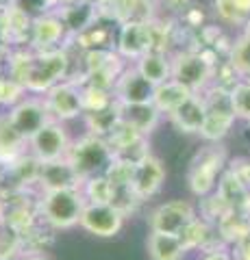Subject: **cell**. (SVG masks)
Segmentation results:
<instances>
[{"label": "cell", "instance_id": "ba28073f", "mask_svg": "<svg viewBox=\"0 0 250 260\" xmlns=\"http://www.w3.org/2000/svg\"><path fill=\"white\" fill-rule=\"evenodd\" d=\"M198 217L196 206L187 200H170L163 202L150 210L148 215V228L150 232H161V234H179L187 228L193 219Z\"/></svg>", "mask_w": 250, "mask_h": 260}, {"label": "cell", "instance_id": "bcb514c9", "mask_svg": "<svg viewBox=\"0 0 250 260\" xmlns=\"http://www.w3.org/2000/svg\"><path fill=\"white\" fill-rule=\"evenodd\" d=\"M241 32H244V35H248V37H250V20L244 24V28H241Z\"/></svg>", "mask_w": 250, "mask_h": 260}, {"label": "cell", "instance_id": "30bf717a", "mask_svg": "<svg viewBox=\"0 0 250 260\" xmlns=\"http://www.w3.org/2000/svg\"><path fill=\"white\" fill-rule=\"evenodd\" d=\"M70 145H72V139L68 135L66 124L52 119L29 141V152L39 162H52V160L66 158L70 152Z\"/></svg>", "mask_w": 250, "mask_h": 260}, {"label": "cell", "instance_id": "e0dca14e", "mask_svg": "<svg viewBox=\"0 0 250 260\" xmlns=\"http://www.w3.org/2000/svg\"><path fill=\"white\" fill-rule=\"evenodd\" d=\"M165 182V167L157 156H146L142 162H137L133 169V191L142 202H146L161 191Z\"/></svg>", "mask_w": 250, "mask_h": 260}, {"label": "cell", "instance_id": "f546056e", "mask_svg": "<svg viewBox=\"0 0 250 260\" xmlns=\"http://www.w3.org/2000/svg\"><path fill=\"white\" fill-rule=\"evenodd\" d=\"M215 193L220 195L224 204H227L233 210V208H241V206L246 204V200H248V195H250V189H246L244 182H241L239 178L227 167V172L222 174L220 182H217Z\"/></svg>", "mask_w": 250, "mask_h": 260}, {"label": "cell", "instance_id": "5b68a950", "mask_svg": "<svg viewBox=\"0 0 250 260\" xmlns=\"http://www.w3.org/2000/svg\"><path fill=\"white\" fill-rule=\"evenodd\" d=\"M66 160L76 172L80 182H85L94 176H100L107 172V167L114 160V150H111L109 141L87 133L72 141Z\"/></svg>", "mask_w": 250, "mask_h": 260}, {"label": "cell", "instance_id": "603a6c76", "mask_svg": "<svg viewBox=\"0 0 250 260\" xmlns=\"http://www.w3.org/2000/svg\"><path fill=\"white\" fill-rule=\"evenodd\" d=\"M133 65H135V70L155 87L172 78V54H168V52L150 50Z\"/></svg>", "mask_w": 250, "mask_h": 260}, {"label": "cell", "instance_id": "7dc6e473", "mask_svg": "<svg viewBox=\"0 0 250 260\" xmlns=\"http://www.w3.org/2000/svg\"><path fill=\"white\" fill-rule=\"evenodd\" d=\"M0 44H3V11H0Z\"/></svg>", "mask_w": 250, "mask_h": 260}, {"label": "cell", "instance_id": "7402d4cb", "mask_svg": "<svg viewBox=\"0 0 250 260\" xmlns=\"http://www.w3.org/2000/svg\"><path fill=\"white\" fill-rule=\"evenodd\" d=\"M29 152V141L13 128L7 113H0V165L9 167Z\"/></svg>", "mask_w": 250, "mask_h": 260}, {"label": "cell", "instance_id": "8fae6325", "mask_svg": "<svg viewBox=\"0 0 250 260\" xmlns=\"http://www.w3.org/2000/svg\"><path fill=\"white\" fill-rule=\"evenodd\" d=\"M7 115H9V121L13 124V128L26 141L33 139L48 121H52L42 95H26L22 102H18L13 109L7 111Z\"/></svg>", "mask_w": 250, "mask_h": 260}, {"label": "cell", "instance_id": "b9f144b4", "mask_svg": "<svg viewBox=\"0 0 250 260\" xmlns=\"http://www.w3.org/2000/svg\"><path fill=\"white\" fill-rule=\"evenodd\" d=\"M9 52H11V48H7L0 44V70L7 68V59H9Z\"/></svg>", "mask_w": 250, "mask_h": 260}, {"label": "cell", "instance_id": "5bb4252c", "mask_svg": "<svg viewBox=\"0 0 250 260\" xmlns=\"http://www.w3.org/2000/svg\"><path fill=\"white\" fill-rule=\"evenodd\" d=\"M54 13L61 18L68 35L72 37L83 35L102 18V11L96 0H72V3L59 7Z\"/></svg>", "mask_w": 250, "mask_h": 260}, {"label": "cell", "instance_id": "1f68e13d", "mask_svg": "<svg viewBox=\"0 0 250 260\" xmlns=\"http://www.w3.org/2000/svg\"><path fill=\"white\" fill-rule=\"evenodd\" d=\"M231 104L235 117L241 121H250V78H239L235 85L229 89Z\"/></svg>", "mask_w": 250, "mask_h": 260}, {"label": "cell", "instance_id": "9c48e42d", "mask_svg": "<svg viewBox=\"0 0 250 260\" xmlns=\"http://www.w3.org/2000/svg\"><path fill=\"white\" fill-rule=\"evenodd\" d=\"M155 50V30L150 22H128L118 26L116 32V52L124 61H140L144 54Z\"/></svg>", "mask_w": 250, "mask_h": 260}, {"label": "cell", "instance_id": "484cf974", "mask_svg": "<svg viewBox=\"0 0 250 260\" xmlns=\"http://www.w3.org/2000/svg\"><path fill=\"white\" fill-rule=\"evenodd\" d=\"M193 93L189 91L187 87H183L181 83H176V80H165V83H161L155 87V98H152V104L159 109L161 115H170L172 111H176L181 107V104L191 98Z\"/></svg>", "mask_w": 250, "mask_h": 260}, {"label": "cell", "instance_id": "4316f807", "mask_svg": "<svg viewBox=\"0 0 250 260\" xmlns=\"http://www.w3.org/2000/svg\"><path fill=\"white\" fill-rule=\"evenodd\" d=\"M22 247L24 254H46L48 249L54 245V239H57V230L50 228L42 217L39 221H35L29 230H24L22 234ZM22 254V256H24Z\"/></svg>", "mask_w": 250, "mask_h": 260}, {"label": "cell", "instance_id": "ffe728a7", "mask_svg": "<svg viewBox=\"0 0 250 260\" xmlns=\"http://www.w3.org/2000/svg\"><path fill=\"white\" fill-rule=\"evenodd\" d=\"M172 126L179 130L183 135H200L205 124V117H207V109H205V102L198 93H193L191 98H187L183 104L176 111H172L170 115Z\"/></svg>", "mask_w": 250, "mask_h": 260}, {"label": "cell", "instance_id": "2e32d148", "mask_svg": "<svg viewBox=\"0 0 250 260\" xmlns=\"http://www.w3.org/2000/svg\"><path fill=\"white\" fill-rule=\"evenodd\" d=\"M183 245L187 251H198V254H209V251H217V249H227L229 245L220 239L217 234V228L207 221L203 217H196L193 221L185 228V230L179 234Z\"/></svg>", "mask_w": 250, "mask_h": 260}, {"label": "cell", "instance_id": "7bdbcfd3", "mask_svg": "<svg viewBox=\"0 0 250 260\" xmlns=\"http://www.w3.org/2000/svg\"><path fill=\"white\" fill-rule=\"evenodd\" d=\"M18 260H50V258H48L46 254H24Z\"/></svg>", "mask_w": 250, "mask_h": 260}, {"label": "cell", "instance_id": "9a60e30c", "mask_svg": "<svg viewBox=\"0 0 250 260\" xmlns=\"http://www.w3.org/2000/svg\"><path fill=\"white\" fill-rule=\"evenodd\" d=\"M68 37V30L63 26L61 18L54 11L39 15L33 20V30H31V50L35 52H48L63 48V39Z\"/></svg>", "mask_w": 250, "mask_h": 260}, {"label": "cell", "instance_id": "f6af8a7d", "mask_svg": "<svg viewBox=\"0 0 250 260\" xmlns=\"http://www.w3.org/2000/svg\"><path fill=\"white\" fill-rule=\"evenodd\" d=\"M5 178H7V169L0 165V191H3V186H5Z\"/></svg>", "mask_w": 250, "mask_h": 260}, {"label": "cell", "instance_id": "d4e9b609", "mask_svg": "<svg viewBox=\"0 0 250 260\" xmlns=\"http://www.w3.org/2000/svg\"><path fill=\"white\" fill-rule=\"evenodd\" d=\"M146 249L150 260H183L187 256V249H185L181 237H176V234L150 232Z\"/></svg>", "mask_w": 250, "mask_h": 260}, {"label": "cell", "instance_id": "52a82bcc", "mask_svg": "<svg viewBox=\"0 0 250 260\" xmlns=\"http://www.w3.org/2000/svg\"><path fill=\"white\" fill-rule=\"evenodd\" d=\"M42 98H44L48 113H50V119H54V121L66 124V121H72V119L85 115L83 98H80V85L72 78L54 85L52 89H48Z\"/></svg>", "mask_w": 250, "mask_h": 260}, {"label": "cell", "instance_id": "6da1fadb", "mask_svg": "<svg viewBox=\"0 0 250 260\" xmlns=\"http://www.w3.org/2000/svg\"><path fill=\"white\" fill-rule=\"evenodd\" d=\"M70 54L66 48L48 52H35L31 48H15L9 52L5 74H9L24 85L29 93L44 95L48 89L68 80L70 74Z\"/></svg>", "mask_w": 250, "mask_h": 260}, {"label": "cell", "instance_id": "83f0119b", "mask_svg": "<svg viewBox=\"0 0 250 260\" xmlns=\"http://www.w3.org/2000/svg\"><path fill=\"white\" fill-rule=\"evenodd\" d=\"M83 119H85L87 133L96 135V137H100V139L107 141L109 137L114 135V130L118 128V124L122 121V117H120V104L114 102V104H111V107H107V109L85 113Z\"/></svg>", "mask_w": 250, "mask_h": 260}, {"label": "cell", "instance_id": "ab89813d", "mask_svg": "<svg viewBox=\"0 0 250 260\" xmlns=\"http://www.w3.org/2000/svg\"><path fill=\"white\" fill-rule=\"evenodd\" d=\"M200 260H233L231 258V251L227 249H217V251H209V254H203Z\"/></svg>", "mask_w": 250, "mask_h": 260}, {"label": "cell", "instance_id": "4fadbf2b", "mask_svg": "<svg viewBox=\"0 0 250 260\" xmlns=\"http://www.w3.org/2000/svg\"><path fill=\"white\" fill-rule=\"evenodd\" d=\"M114 98L118 104H148L155 98V85L148 83L135 65H126L114 85Z\"/></svg>", "mask_w": 250, "mask_h": 260}, {"label": "cell", "instance_id": "f1b7e54d", "mask_svg": "<svg viewBox=\"0 0 250 260\" xmlns=\"http://www.w3.org/2000/svg\"><path fill=\"white\" fill-rule=\"evenodd\" d=\"M213 13L224 26H241L250 20V0H213Z\"/></svg>", "mask_w": 250, "mask_h": 260}, {"label": "cell", "instance_id": "d590c367", "mask_svg": "<svg viewBox=\"0 0 250 260\" xmlns=\"http://www.w3.org/2000/svg\"><path fill=\"white\" fill-rule=\"evenodd\" d=\"M15 7L18 9H22L26 15H31V18H39V15H46L54 11V5L52 0H15Z\"/></svg>", "mask_w": 250, "mask_h": 260}, {"label": "cell", "instance_id": "277c9868", "mask_svg": "<svg viewBox=\"0 0 250 260\" xmlns=\"http://www.w3.org/2000/svg\"><path fill=\"white\" fill-rule=\"evenodd\" d=\"M87 200L80 189H61L39 193V215L57 232L80 223Z\"/></svg>", "mask_w": 250, "mask_h": 260}, {"label": "cell", "instance_id": "cb8c5ba5", "mask_svg": "<svg viewBox=\"0 0 250 260\" xmlns=\"http://www.w3.org/2000/svg\"><path fill=\"white\" fill-rule=\"evenodd\" d=\"M215 228H217L220 239L231 247L250 237V215L244 208H233L215 223Z\"/></svg>", "mask_w": 250, "mask_h": 260}, {"label": "cell", "instance_id": "ee69618b", "mask_svg": "<svg viewBox=\"0 0 250 260\" xmlns=\"http://www.w3.org/2000/svg\"><path fill=\"white\" fill-rule=\"evenodd\" d=\"M15 5V0H0V11H5V9H9V7Z\"/></svg>", "mask_w": 250, "mask_h": 260}, {"label": "cell", "instance_id": "7a4b0ae2", "mask_svg": "<svg viewBox=\"0 0 250 260\" xmlns=\"http://www.w3.org/2000/svg\"><path fill=\"white\" fill-rule=\"evenodd\" d=\"M220 61L209 50H176L172 52V80L187 87L191 93H203L215 80Z\"/></svg>", "mask_w": 250, "mask_h": 260}, {"label": "cell", "instance_id": "8992f818", "mask_svg": "<svg viewBox=\"0 0 250 260\" xmlns=\"http://www.w3.org/2000/svg\"><path fill=\"white\" fill-rule=\"evenodd\" d=\"M198 95L203 98L205 109H207V117H205L203 130H200V137H203L207 143H220L237 121L235 113H233L229 89L213 83Z\"/></svg>", "mask_w": 250, "mask_h": 260}, {"label": "cell", "instance_id": "7c38bea8", "mask_svg": "<svg viewBox=\"0 0 250 260\" xmlns=\"http://www.w3.org/2000/svg\"><path fill=\"white\" fill-rule=\"evenodd\" d=\"M78 225L98 239H114L122 230L124 215H120L111 204H87Z\"/></svg>", "mask_w": 250, "mask_h": 260}, {"label": "cell", "instance_id": "4dcf8cb0", "mask_svg": "<svg viewBox=\"0 0 250 260\" xmlns=\"http://www.w3.org/2000/svg\"><path fill=\"white\" fill-rule=\"evenodd\" d=\"M80 191H83L87 204H109L114 186L107 180V176L100 174V176H94L90 180H85L80 184Z\"/></svg>", "mask_w": 250, "mask_h": 260}, {"label": "cell", "instance_id": "f35d334b", "mask_svg": "<svg viewBox=\"0 0 250 260\" xmlns=\"http://www.w3.org/2000/svg\"><path fill=\"white\" fill-rule=\"evenodd\" d=\"M155 3H161L163 7H168V9H172V11H185V9H189V5H191V0H155Z\"/></svg>", "mask_w": 250, "mask_h": 260}, {"label": "cell", "instance_id": "d6a6232c", "mask_svg": "<svg viewBox=\"0 0 250 260\" xmlns=\"http://www.w3.org/2000/svg\"><path fill=\"white\" fill-rule=\"evenodd\" d=\"M24 254L22 237L9 223L0 221V260H18Z\"/></svg>", "mask_w": 250, "mask_h": 260}, {"label": "cell", "instance_id": "60d3db41", "mask_svg": "<svg viewBox=\"0 0 250 260\" xmlns=\"http://www.w3.org/2000/svg\"><path fill=\"white\" fill-rule=\"evenodd\" d=\"M7 210H9V198H7V195L0 191V221H5Z\"/></svg>", "mask_w": 250, "mask_h": 260}, {"label": "cell", "instance_id": "e575fe53", "mask_svg": "<svg viewBox=\"0 0 250 260\" xmlns=\"http://www.w3.org/2000/svg\"><path fill=\"white\" fill-rule=\"evenodd\" d=\"M26 89L9 74H0V109H13L26 98Z\"/></svg>", "mask_w": 250, "mask_h": 260}, {"label": "cell", "instance_id": "ac0fdd59", "mask_svg": "<svg viewBox=\"0 0 250 260\" xmlns=\"http://www.w3.org/2000/svg\"><path fill=\"white\" fill-rule=\"evenodd\" d=\"M31 30H33V18L26 15L18 7H9L3 11V44L7 48H29Z\"/></svg>", "mask_w": 250, "mask_h": 260}, {"label": "cell", "instance_id": "d6986e66", "mask_svg": "<svg viewBox=\"0 0 250 260\" xmlns=\"http://www.w3.org/2000/svg\"><path fill=\"white\" fill-rule=\"evenodd\" d=\"M80 178L72 169V165L61 158L52 162H42V172H39L37 191H61V189H80Z\"/></svg>", "mask_w": 250, "mask_h": 260}, {"label": "cell", "instance_id": "8d00e7d4", "mask_svg": "<svg viewBox=\"0 0 250 260\" xmlns=\"http://www.w3.org/2000/svg\"><path fill=\"white\" fill-rule=\"evenodd\" d=\"M229 169L235 174L241 182H244L246 189H250V160L248 158H235L229 162Z\"/></svg>", "mask_w": 250, "mask_h": 260}, {"label": "cell", "instance_id": "3957f363", "mask_svg": "<svg viewBox=\"0 0 250 260\" xmlns=\"http://www.w3.org/2000/svg\"><path fill=\"white\" fill-rule=\"evenodd\" d=\"M229 167V154L220 143H207L205 148L196 152V156L189 162L187 184L189 191L196 198H207L217 189L222 174Z\"/></svg>", "mask_w": 250, "mask_h": 260}, {"label": "cell", "instance_id": "836d02e7", "mask_svg": "<svg viewBox=\"0 0 250 260\" xmlns=\"http://www.w3.org/2000/svg\"><path fill=\"white\" fill-rule=\"evenodd\" d=\"M109 204L114 206L120 215H124V219H126V217L135 215L137 208H140L144 202L135 195L133 186H114V193H111V202H109Z\"/></svg>", "mask_w": 250, "mask_h": 260}, {"label": "cell", "instance_id": "74e56055", "mask_svg": "<svg viewBox=\"0 0 250 260\" xmlns=\"http://www.w3.org/2000/svg\"><path fill=\"white\" fill-rule=\"evenodd\" d=\"M233 260H250V237L229 247Z\"/></svg>", "mask_w": 250, "mask_h": 260}, {"label": "cell", "instance_id": "44dd1931", "mask_svg": "<svg viewBox=\"0 0 250 260\" xmlns=\"http://www.w3.org/2000/svg\"><path fill=\"white\" fill-rule=\"evenodd\" d=\"M120 117L126 126H131L140 135L148 137L159 126L161 113L152 102L148 104H120Z\"/></svg>", "mask_w": 250, "mask_h": 260}]
</instances>
